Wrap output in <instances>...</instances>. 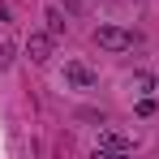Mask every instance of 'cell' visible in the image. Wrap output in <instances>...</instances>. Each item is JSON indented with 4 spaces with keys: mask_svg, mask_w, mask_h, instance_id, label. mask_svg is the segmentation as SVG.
<instances>
[{
    "mask_svg": "<svg viewBox=\"0 0 159 159\" xmlns=\"http://www.w3.org/2000/svg\"><path fill=\"white\" fill-rule=\"evenodd\" d=\"M95 43H99L103 52H129L138 39H133L129 30H120V26H99L95 30Z\"/></svg>",
    "mask_w": 159,
    "mask_h": 159,
    "instance_id": "1",
    "label": "cell"
},
{
    "mask_svg": "<svg viewBox=\"0 0 159 159\" xmlns=\"http://www.w3.org/2000/svg\"><path fill=\"white\" fill-rule=\"evenodd\" d=\"M65 82H69V86H78V90H86V86H95V82H99V73H95L86 60H69V65H65Z\"/></svg>",
    "mask_w": 159,
    "mask_h": 159,
    "instance_id": "2",
    "label": "cell"
},
{
    "mask_svg": "<svg viewBox=\"0 0 159 159\" xmlns=\"http://www.w3.org/2000/svg\"><path fill=\"white\" fill-rule=\"evenodd\" d=\"M26 56L34 65H48V56H52V34H39V30H34L26 39Z\"/></svg>",
    "mask_w": 159,
    "mask_h": 159,
    "instance_id": "3",
    "label": "cell"
},
{
    "mask_svg": "<svg viewBox=\"0 0 159 159\" xmlns=\"http://www.w3.org/2000/svg\"><path fill=\"white\" fill-rule=\"evenodd\" d=\"M99 151H116V155H120V151H133V138L120 133V129H103L99 133Z\"/></svg>",
    "mask_w": 159,
    "mask_h": 159,
    "instance_id": "4",
    "label": "cell"
},
{
    "mask_svg": "<svg viewBox=\"0 0 159 159\" xmlns=\"http://www.w3.org/2000/svg\"><path fill=\"white\" fill-rule=\"evenodd\" d=\"M48 34H52V39H60V34H65V17H60L56 9H48Z\"/></svg>",
    "mask_w": 159,
    "mask_h": 159,
    "instance_id": "5",
    "label": "cell"
},
{
    "mask_svg": "<svg viewBox=\"0 0 159 159\" xmlns=\"http://www.w3.org/2000/svg\"><path fill=\"white\" fill-rule=\"evenodd\" d=\"M129 86L138 90V95H146V90L155 86V78H151V73H133V78H129Z\"/></svg>",
    "mask_w": 159,
    "mask_h": 159,
    "instance_id": "6",
    "label": "cell"
},
{
    "mask_svg": "<svg viewBox=\"0 0 159 159\" xmlns=\"http://www.w3.org/2000/svg\"><path fill=\"white\" fill-rule=\"evenodd\" d=\"M13 52H17V48L4 39V43H0V69H9V65H13Z\"/></svg>",
    "mask_w": 159,
    "mask_h": 159,
    "instance_id": "7",
    "label": "cell"
},
{
    "mask_svg": "<svg viewBox=\"0 0 159 159\" xmlns=\"http://www.w3.org/2000/svg\"><path fill=\"white\" fill-rule=\"evenodd\" d=\"M138 116H155V99L142 95V99H138Z\"/></svg>",
    "mask_w": 159,
    "mask_h": 159,
    "instance_id": "8",
    "label": "cell"
},
{
    "mask_svg": "<svg viewBox=\"0 0 159 159\" xmlns=\"http://www.w3.org/2000/svg\"><path fill=\"white\" fill-rule=\"evenodd\" d=\"M0 22H13V13H9V4L0 0Z\"/></svg>",
    "mask_w": 159,
    "mask_h": 159,
    "instance_id": "9",
    "label": "cell"
},
{
    "mask_svg": "<svg viewBox=\"0 0 159 159\" xmlns=\"http://www.w3.org/2000/svg\"><path fill=\"white\" fill-rule=\"evenodd\" d=\"M60 4H69L73 13H82V0H60Z\"/></svg>",
    "mask_w": 159,
    "mask_h": 159,
    "instance_id": "10",
    "label": "cell"
}]
</instances>
